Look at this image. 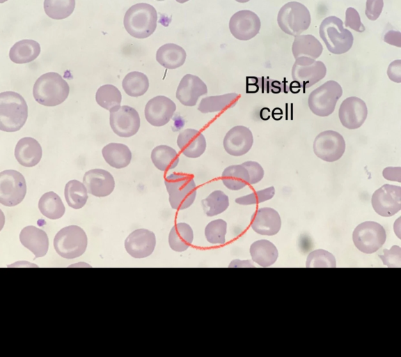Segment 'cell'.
Returning <instances> with one entry per match:
<instances>
[{
	"instance_id": "cell-32",
	"label": "cell",
	"mask_w": 401,
	"mask_h": 357,
	"mask_svg": "<svg viewBox=\"0 0 401 357\" xmlns=\"http://www.w3.org/2000/svg\"><path fill=\"white\" fill-rule=\"evenodd\" d=\"M223 185L231 190H239L249 184L250 178L247 169L241 165H230L221 174Z\"/></svg>"
},
{
	"instance_id": "cell-52",
	"label": "cell",
	"mask_w": 401,
	"mask_h": 357,
	"mask_svg": "<svg viewBox=\"0 0 401 357\" xmlns=\"http://www.w3.org/2000/svg\"><path fill=\"white\" fill-rule=\"evenodd\" d=\"M235 1L239 2V3H246V2L249 1L250 0H235Z\"/></svg>"
},
{
	"instance_id": "cell-6",
	"label": "cell",
	"mask_w": 401,
	"mask_h": 357,
	"mask_svg": "<svg viewBox=\"0 0 401 357\" xmlns=\"http://www.w3.org/2000/svg\"><path fill=\"white\" fill-rule=\"evenodd\" d=\"M311 17L308 9L297 1L284 4L278 11L277 22L280 29L285 33L297 36L307 30Z\"/></svg>"
},
{
	"instance_id": "cell-22",
	"label": "cell",
	"mask_w": 401,
	"mask_h": 357,
	"mask_svg": "<svg viewBox=\"0 0 401 357\" xmlns=\"http://www.w3.org/2000/svg\"><path fill=\"white\" fill-rule=\"evenodd\" d=\"M251 228L261 235L276 234L281 227V219L278 213L270 207L258 209L252 215Z\"/></svg>"
},
{
	"instance_id": "cell-25",
	"label": "cell",
	"mask_w": 401,
	"mask_h": 357,
	"mask_svg": "<svg viewBox=\"0 0 401 357\" xmlns=\"http://www.w3.org/2000/svg\"><path fill=\"white\" fill-rule=\"evenodd\" d=\"M42 153L39 142L29 137L20 139L15 149V156L17 162L26 167L38 165L42 158Z\"/></svg>"
},
{
	"instance_id": "cell-17",
	"label": "cell",
	"mask_w": 401,
	"mask_h": 357,
	"mask_svg": "<svg viewBox=\"0 0 401 357\" xmlns=\"http://www.w3.org/2000/svg\"><path fill=\"white\" fill-rule=\"evenodd\" d=\"M175 110L176 105L171 99L164 96H157L148 100L144 114L150 124L161 127L169 122Z\"/></svg>"
},
{
	"instance_id": "cell-2",
	"label": "cell",
	"mask_w": 401,
	"mask_h": 357,
	"mask_svg": "<svg viewBox=\"0 0 401 357\" xmlns=\"http://www.w3.org/2000/svg\"><path fill=\"white\" fill-rule=\"evenodd\" d=\"M70 87L68 82L57 73L42 75L33 88L35 100L40 105L53 107L64 102L68 98Z\"/></svg>"
},
{
	"instance_id": "cell-9",
	"label": "cell",
	"mask_w": 401,
	"mask_h": 357,
	"mask_svg": "<svg viewBox=\"0 0 401 357\" xmlns=\"http://www.w3.org/2000/svg\"><path fill=\"white\" fill-rule=\"evenodd\" d=\"M354 245L361 252L371 254L377 251L386 241V234L379 223L365 221L354 229L352 234Z\"/></svg>"
},
{
	"instance_id": "cell-4",
	"label": "cell",
	"mask_w": 401,
	"mask_h": 357,
	"mask_svg": "<svg viewBox=\"0 0 401 357\" xmlns=\"http://www.w3.org/2000/svg\"><path fill=\"white\" fill-rule=\"evenodd\" d=\"M319 33L327 50L332 54H344L352 47V33L343 27V21L336 16H329L323 20Z\"/></svg>"
},
{
	"instance_id": "cell-31",
	"label": "cell",
	"mask_w": 401,
	"mask_h": 357,
	"mask_svg": "<svg viewBox=\"0 0 401 357\" xmlns=\"http://www.w3.org/2000/svg\"><path fill=\"white\" fill-rule=\"evenodd\" d=\"M239 96L237 93L207 96L200 100L198 110L203 114L219 112L235 105Z\"/></svg>"
},
{
	"instance_id": "cell-44",
	"label": "cell",
	"mask_w": 401,
	"mask_h": 357,
	"mask_svg": "<svg viewBox=\"0 0 401 357\" xmlns=\"http://www.w3.org/2000/svg\"><path fill=\"white\" fill-rule=\"evenodd\" d=\"M384 254L379 255V258L384 265L388 267H401V248L398 245H393L391 249H384Z\"/></svg>"
},
{
	"instance_id": "cell-8",
	"label": "cell",
	"mask_w": 401,
	"mask_h": 357,
	"mask_svg": "<svg viewBox=\"0 0 401 357\" xmlns=\"http://www.w3.org/2000/svg\"><path fill=\"white\" fill-rule=\"evenodd\" d=\"M342 94L343 89L340 84L334 80L327 81L309 94V109L317 116H328L333 112Z\"/></svg>"
},
{
	"instance_id": "cell-27",
	"label": "cell",
	"mask_w": 401,
	"mask_h": 357,
	"mask_svg": "<svg viewBox=\"0 0 401 357\" xmlns=\"http://www.w3.org/2000/svg\"><path fill=\"white\" fill-rule=\"evenodd\" d=\"M294 37L292 51L295 59L302 56L316 59L322 53L323 47L315 36L308 34Z\"/></svg>"
},
{
	"instance_id": "cell-39",
	"label": "cell",
	"mask_w": 401,
	"mask_h": 357,
	"mask_svg": "<svg viewBox=\"0 0 401 357\" xmlns=\"http://www.w3.org/2000/svg\"><path fill=\"white\" fill-rule=\"evenodd\" d=\"M95 100L100 107L110 111L113 107L120 106L122 95L115 86L105 84L97 89Z\"/></svg>"
},
{
	"instance_id": "cell-46",
	"label": "cell",
	"mask_w": 401,
	"mask_h": 357,
	"mask_svg": "<svg viewBox=\"0 0 401 357\" xmlns=\"http://www.w3.org/2000/svg\"><path fill=\"white\" fill-rule=\"evenodd\" d=\"M248 171L250 181L249 184L253 185L260 182L264 176L262 167L255 161H246L242 164Z\"/></svg>"
},
{
	"instance_id": "cell-7",
	"label": "cell",
	"mask_w": 401,
	"mask_h": 357,
	"mask_svg": "<svg viewBox=\"0 0 401 357\" xmlns=\"http://www.w3.org/2000/svg\"><path fill=\"white\" fill-rule=\"evenodd\" d=\"M87 243L85 231L77 225L63 227L57 232L54 239L55 250L65 259H74L82 255Z\"/></svg>"
},
{
	"instance_id": "cell-48",
	"label": "cell",
	"mask_w": 401,
	"mask_h": 357,
	"mask_svg": "<svg viewBox=\"0 0 401 357\" xmlns=\"http://www.w3.org/2000/svg\"><path fill=\"white\" fill-rule=\"evenodd\" d=\"M387 75L391 81L396 83L401 82V60L393 61L389 64Z\"/></svg>"
},
{
	"instance_id": "cell-1",
	"label": "cell",
	"mask_w": 401,
	"mask_h": 357,
	"mask_svg": "<svg viewBox=\"0 0 401 357\" xmlns=\"http://www.w3.org/2000/svg\"><path fill=\"white\" fill-rule=\"evenodd\" d=\"M157 12L155 7L147 3H138L126 11L123 24L127 32L134 38L144 39L155 31Z\"/></svg>"
},
{
	"instance_id": "cell-26",
	"label": "cell",
	"mask_w": 401,
	"mask_h": 357,
	"mask_svg": "<svg viewBox=\"0 0 401 357\" xmlns=\"http://www.w3.org/2000/svg\"><path fill=\"white\" fill-rule=\"evenodd\" d=\"M187 54L181 46L175 43L162 45L156 52V60L167 69H176L185 62Z\"/></svg>"
},
{
	"instance_id": "cell-37",
	"label": "cell",
	"mask_w": 401,
	"mask_h": 357,
	"mask_svg": "<svg viewBox=\"0 0 401 357\" xmlns=\"http://www.w3.org/2000/svg\"><path fill=\"white\" fill-rule=\"evenodd\" d=\"M64 195L68 206L74 209L82 208L88 199L85 185L77 180H71L66 183Z\"/></svg>"
},
{
	"instance_id": "cell-28",
	"label": "cell",
	"mask_w": 401,
	"mask_h": 357,
	"mask_svg": "<svg viewBox=\"0 0 401 357\" xmlns=\"http://www.w3.org/2000/svg\"><path fill=\"white\" fill-rule=\"evenodd\" d=\"M40 53V46L38 42L24 39L13 45L9 52V57L15 63H26L35 60Z\"/></svg>"
},
{
	"instance_id": "cell-30",
	"label": "cell",
	"mask_w": 401,
	"mask_h": 357,
	"mask_svg": "<svg viewBox=\"0 0 401 357\" xmlns=\"http://www.w3.org/2000/svg\"><path fill=\"white\" fill-rule=\"evenodd\" d=\"M102 153L105 161L116 169L124 168L130 163L132 153L127 146L120 143H110L102 149Z\"/></svg>"
},
{
	"instance_id": "cell-49",
	"label": "cell",
	"mask_w": 401,
	"mask_h": 357,
	"mask_svg": "<svg viewBox=\"0 0 401 357\" xmlns=\"http://www.w3.org/2000/svg\"><path fill=\"white\" fill-rule=\"evenodd\" d=\"M382 175L384 178L391 181L401 182V167H388L383 169Z\"/></svg>"
},
{
	"instance_id": "cell-11",
	"label": "cell",
	"mask_w": 401,
	"mask_h": 357,
	"mask_svg": "<svg viewBox=\"0 0 401 357\" xmlns=\"http://www.w3.org/2000/svg\"><path fill=\"white\" fill-rule=\"evenodd\" d=\"M313 151L317 157L326 162L338 160L345 151V142L341 134L334 130L319 133L313 142Z\"/></svg>"
},
{
	"instance_id": "cell-18",
	"label": "cell",
	"mask_w": 401,
	"mask_h": 357,
	"mask_svg": "<svg viewBox=\"0 0 401 357\" xmlns=\"http://www.w3.org/2000/svg\"><path fill=\"white\" fill-rule=\"evenodd\" d=\"M156 245L155 234L146 229L133 231L125 241V248L134 258H145L150 255Z\"/></svg>"
},
{
	"instance_id": "cell-29",
	"label": "cell",
	"mask_w": 401,
	"mask_h": 357,
	"mask_svg": "<svg viewBox=\"0 0 401 357\" xmlns=\"http://www.w3.org/2000/svg\"><path fill=\"white\" fill-rule=\"evenodd\" d=\"M250 254L252 260L262 267L274 264L278 256L276 247L266 239L253 242L250 247Z\"/></svg>"
},
{
	"instance_id": "cell-10",
	"label": "cell",
	"mask_w": 401,
	"mask_h": 357,
	"mask_svg": "<svg viewBox=\"0 0 401 357\" xmlns=\"http://www.w3.org/2000/svg\"><path fill=\"white\" fill-rule=\"evenodd\" d=\"M26 193V183L24 176L13 169L0 173V203L14 206L24 199Z\"/></svg>"
},
{
	"instance_id": "cell-19",
	"label": "cell",
	"mask_w": 401,
	"mask_h": 357,
	"mask_svg": "<svg viewBox=\"0 0 401 357\" xmlns=\"http://www.w3.org/2000/svg\"><path fill=\"white\" fill-rule=\"evenodd\" d=\"M253 144V137L249 128L236 126L226 134L223 145L225 151L233 156H241L248 153Z\"/></svg>"
},
{
	"instance_id": "cell-5",
	"label": "cell",
	"mask_w": 401,
	"mask_h": 357,
	"mask_svg": "<svg viewBox=\"0 0 401 357\" xmlns=\"http://www.w3.org/2000/svg\"><path fill=\"white\" fill-rule=\"evenodd\" d=\"M164 183L173 209L189 208L196 197V185L193 178L183 174L173 173L165 178Z\"/></svg>"
},
{
	"instance_id": "cell-14",
	"label": "cell",
	"mask_w": 401,
	"mask_h": 357,
	"mask_svg": "<svg viewBox=\"0 0 401 357\" xmlns=\"http://www.w3.org/2000/svg\"><path fill=\"white\" fill-rule=\"evenodd\" d=\"M371 204L379 215L393 216L401 209V187L391 184L382 185L373 192Z\"/></svg>"
},
{
	"instance_id": "cell-21",
	"label": "cell",
	"mask_w": 401,
	"mask_h": 357,
	"mask_svg": "<svg viewBox=\"0 0 401 357\" xmlns=\"http://www.w3.org/2000/svg\"><path fill=\"white\" fill-rule=\"evenodd\" d=\"M88 193L98 197L109 195L115 187L113 176L107 170L93 169L86 172L83 178Z\"/></svg>"
},
{
	"instance_id": "cell-23",
	"label": "cell",
	"mask_w": 401,
	"mask_h": 357,
	"mask_svg": "<svg viewBox=\"0 0 401 357\" xmlns=\"http://www.w3.org/2000/svg\"><path fill=\"white\" fill-rule=\"evenodd\" d=\"M177 144L182 154L189 158H196L202 155L207 146L204 135L193 128L181 131L177 138Z\"/></svg>"
},
{
	"instance_id": "cell-35",
	"label": "cell",
	"mask_w": 401,
	"mask_h": 357,
	"mask_svg": "<svg viewBox=\"0 0 401 357\" xmlns=\"http://www.w3.org/2000/svg\"><path fill=\"white\" fill-rule=\"evenodd\" d=\"M38 208L44 216L52 220L61 218L65 213V206L61 197L52 191L42 195L38 202Z\"/></svg>"
},
{
	"instance_id": "cell-16",
	"label": "cell",
	"mask_w": 401,
	"mask_h": 357,
	"mask_svg": "<svg viewBox=\"0 0 401 357\" xmlns=\"http://www.w3.org/2000/svg\"><path fill=\"white\" fill-rule=\"evenodd\" d=\"M368 116L365 102L356 96L345 99L338 109V117L342 125L347 129L360 128Z\"/></svg>"
},
{
	"instance_id": "cell-53",
	"label": "cell",
	"mask_w": 401,
	"mask_h": 357,
	"mask_svg": "<svg viewBox=\"0 0 401 357\" xmlns=\"http://www.w3.org/2000/svg\"><path fill=\"white\" fill-rule=\"evenodd\" d=\"M6 1H7V0H0V3H3V2Z\"/></svg>"
},
{
	"instance_id": "cell-40",
	"label": "cell",
	"mask_w": 401,
	"mask_h": 357,
	"mask_svg": "<svg viewBox=\"0 0 401 357\" xmlns=\"http://www.w3.org/2000/svg\"><path fill=\"white\" fill-rule=\"evenodd\" d=\"M75 8V0H45L44 10L48 17L63 20L69 17Z\"/></svg>"
},
{
	"instance_id": "cell-12",
	"label": "cell",
	"mask_w": 401,
	"mask_h": 357,
	"mask_svg": "<svg viewBox=\"0 0 401 357\" xmlns=\"http://www.w3.org/2000/svg\"><path fill=\"white\" fill-rule=\"evenodd\" d=\"M326 73L327 68L323 62L304 56L296 59L292 68V79L303 88L315 84Z\"/></svg>"
},
{
	"instance_id": "cell-45",
	"label": "cell",
	"mask_w": 401,
	"mask_h": 357,
	"mask_svg": "<svg viewBox=\"0 0 401 357\" xmlns=\"http://www.w3.org/2000/svg\"><path fill=\"white\" fill-rule=\"evenodd\" d=\"M345 25L357 32L361 33L365 31V26L361 21L358 11L352 7L346 10Z\"/></svg>"
},
{
	"instance_id": "cell-36",
	"label": "cell",
	"mask_w": 401,
	"mask_h": 357,
	"mask_svg": "<svg viewBox=\"0 0 401 357\" xmlns=\"http://www.w3.org/2000/svg\"><path fill=\"white\" fill-rule=\"evenodd\" d=\"M125 92L132 97H139L145 94L149 88L148 77L143 73L133 71L127 73L122 82Z\"/></svg>"
},
{
	"instance_id": "cell-38",
	"label": "cell",
	"mask_w": 401,
	"mask_h": 357,
	"mask_svg": "<svg viewBox=\"0 0 401 357\" xmlns=\"http://www.w3.org/2000/svg\"><path fill=\"white\" fill-rule=\"evenodd\" d=\"M204 213L209 217L219 215L229 206V199L221 190H214L201 201Z\"/></svg>"
},
{
	"instance_id": "cell-43",
	"label": "cell",
	"mask_w": 401,
	"mask_h": 357,
	"mask_svg": "<svg viewBox=\"0 0 401 357\" xmlns=\"http://www.w3.org/2000/svg\"><path fill=\"white\" fill-rule=\"evenodd\" d=\"M275 194L274 186L253 192L247 195L237 197L235 202L241 205H251L264 202L271 199Z\"/></svg>"
},
{
	"instance_id": "cell-50",
	"label": "cell",
	"mask_w": 401,
	"mask_h": 357,
	"mask_svg": "<svg viewBox=\"0 0 401 357\" xmlns=\"http://www.w3.org/2000/svg\"><path fill=\"white\" fill-rule=\"evenodd\" d=\"M384 40L388 44L400 47V32L389 31L385 34Z\"/></svg>"
},
{
	"instance_id": "cell-20",
	"label": "cell",
	"mask_w": 401,
	"mask_h": 357,
	"mask_svg": "<svg viewBox=\"0 0 401 357\" xmlns=\"http://www.w3.org/2000/svg\"><path fill=\"white\" fill-rule=\"evenodd\" d=\"M207 93V85L199 77L186 74L178 84L175 96L181 104L192 107L196 105L199 97Z\"/></svg>"
},
{
	"instance_id": "cell-41",
	"label": "cell",
	"mask_w": 401,
	"mask_h": 357,
	"mask_svg": "<svg viewBox=\"0 0 401 357\" xmlns=\"http://www.w3.org/2000/svg\"><path fill=\"white\" fill-rule=\"evenodd\" d=\"M227 223L222 219L210 222L205 229L207 241L212 244L223 245L226 242Z\"/></svg>"
},
{
	"instance_id": "cell-34",
	"label": "cell",
	"mask_w": 401,
	"mask_h": 357,
	"mask_svg": "<svg viewBox=\"0 0 401 357\" xmlns=\"http://www.w3.org/2000/svg\"><path fill=\"white\" fill-rule=\"evenodd\" d=\"M151 160L156 168L163 172L175 168L179 163L177 151L167 145L155 147L151 152Z\"/></svg>"
},
{
	"instance_id": "cell-47",
	"label": "cell",
	"mask_w": 401,
	"mask_h": 357,
	"mask_svg": "<svg viewBox=\"0 0 401 357\" xmlns=\"http://www.w3.org/2000/svg\"><path fill=\"white\" fill-rule=\"evenodd\" d=\"M384 7V0H367L365 13L372 21L376 20L380 15Z\"/></svg>"
},
{
	"instance_id": "cell-42",
	"label": "cell",
	"mask_w": 401,
	"mask_h": 357,
	"mask_svg": "<svg viewBox=\"0 0 401 357\" xmlns=\"http://www.w3.org/2000/svg\"><path fill=\"white\" fill-rule=\"evenodd\" d=\"M306 267H329L335 268L336 261L333 255L323 250L317 249L310 252L307 257Z\"/></svg>"
},
{
	"instance_id": "cell-51",
	"label": "cell",
	"mask_w": 401,
	"mask_h": 357,
	"mask_svg": "<svg viewBox=\"0 0 401 357\" xmlns=\"http://www.w3.org/2000/svg\"><path fill=\"white\" fill-rule=\"evenodd\" d=\"M175 1L180 3H184L185 2H187L189 0H175Z\"/></svg>"
},
{
	"instance_id": "cell-3",
	"label": "cell",
	"mask_w": 401,
	"mask_h": 357,
	"mask_svg": "<svg viewBox=\"0 0 401 357\" xmlns=\"http://www.w3.org/2000/svg\"><path fill=\"white\" fill-rule=\"evenodd\" d=\"M27 117V104L19 93L14 91L0 93L1 130L16 132L22 128Z\"/></svg>"
},
{
	"instance_id": "cell-13",
	"label": "cell",
	"mask_w": 401,
	"mask_h": 357,
	"mask_svg": "<svg viewBox=\"0 0 401 357\" xmlns=\"http://www.w3.org/2000/svg\"><path fill=\"white\" fill-rule=\"evenodd\" d=\"M109 112L111 128L119 137H129L139 131L140 117L134 108L128 105L117 106Z\"/></svg>"
},
{
	"instance_id": "cell-24",
	"label": "cell",
	"mask_w": 401,
	"mask_h": 357,
	"mask_svg": "<svg viewBox=\"0 0 401 357\" xmlns=\"http://www.w3.org/2000/svg\"><path fill=\"white\" fill-rule=\"evenodd\" d=\"M22 245L29 249L34 255V259L45 256L49 248L48 236L45 231L35 226L23 228L19 234Z\"/></svg>"
},
{
	"instance_id": "cell-33",
	"label": "cell",
	"mask_w": 401,
	"mask_h": 357,
	"mask_svg": "<svg viewBox=\"0 0 401 357\" xmlns=\"http://www.w3.org/2000/svg\"><path fill=\"white\" fill-rule=\"evenodd\" d=\"M194 233L191 227L187 223L175 224L168 235V243L175 252L185 251L192 243Z\"/></svg>"
},
{
	"instance_id": "cell-15",
	"label": "cell",
	"mask_w": 401,
	"mask_h": 357,
	"mask_svg": "<svg viewBox=\"0 0 401 357\" xmlns=\"http://www.w3.org/2000/svg\"><path fill=\"white\" fill-rule=\"evenodd\" d=\"M261 22L259 17L249 10H242L234 13L229 21L232 35L239 40H249L259 32Z\"/></svg>"
}]
</instances>
